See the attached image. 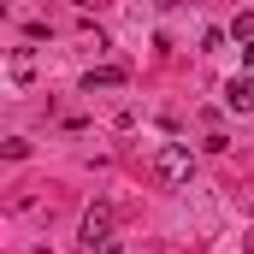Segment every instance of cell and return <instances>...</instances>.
I'll use <instances>...</instances> for the list:
<instances>
[{"instance_id": "4", "label": "cell", "mask_w": 254, "mask_h": 254, "mask_svg": "<svg viewBox=\"0 0 254 254\" xmlns=\"http://www.w3.org/2000/svg\"><path fill=\"white\" fill-rule=\"evenodd\" d=\"M119 83H125V71H119V65H101V71H89V77H83V89H89V95H95V89H119Z\"/></svg>"}, {"instance_id": "5", "label": "cell", "mask_w": 254, "mask_h": 254, "mask_svg": "<svg viewBox=\"0 0 254 254\" xmlns=\"http://www.w3.org/2000/svg\"><path fill=\"white\" fill-rule=\"evenodd\" d=\"M231 36H243V42H254V12H237V24H231Z\"/></svg>"}, {"instance_id": "1", "label": "cell", "mask_w": 254, "mask_h": 254, "mask_svg": "<svg viewBox=\"0 0 254 254\" xmlns=\"http://www.w3.org/2000/svg\"><path fill=\"white\" fill-rule=\"evenodd\" d=\"M154 172H160V184H190L195 178V154L178 148V142H166V148L154 154Z\"/></svg>"}, {"instance_id": "2", "label": "cell", "mask_w": 254, "mask_h": 254, "mask_svg": "<svg viewBox=\"0 0 254 254\" xmlns=\"http://www.w3.org/2000/svg\"><path fill=\"white\" fill-rule=\"evenodd\" d=\"M83 243H89V249L113 243V207H89V213H83Z\"/></svg>"}, {"instance_id": "3", "label": "cell", "mask_w": 254, "mask_h": 254, "mask_svg": "<svg viewBox=\"0 0 254 254\" xmlns=\"http://www.w3.org/2000/svg\"><path fill=\"white\" fill-rule=\"evenodd\" d=\"M225 107H231V113H254V83L249 77H231V83H225Z\"/></svg>"}, {"instance_id": "6", "label": "cell", "mask_w": 254, "mask_h": 254, "mask_svg": "<svg viewBox=\"0 0 254 254\" xmlns=\"http://www.w3.org/2000/svg\"><path fill=\"white\" fill-rule=\"evenodd\" d=\"M89 254H119V243H101V249H89Z\"/></svg>"}, {"instance_id": "7", "label": "cell", "mask_w": 254, "mask_h": 254, "mask_svg": "<svg viewBox=\"0 0 254 254\" xmlns=\"http://www.w3.org/2000/svg\"><path fill=\"white\" fill-rule=\"evenodd\" d=\"M249 201H254V195H249Z\"/></svg>"}]
</instances>
